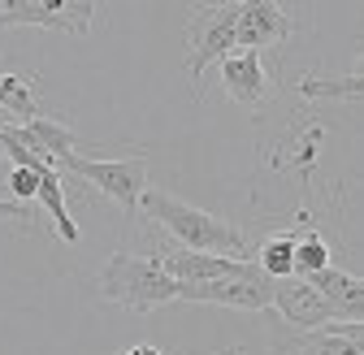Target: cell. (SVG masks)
I'll use <instances>...</instances> for the list:
<instances>
[{
	"mask_svg": "<svg viewBox=\"0 0 364 355\" xmlns=\"http://www.w3.org/2000/svg\"><path fill=\"white\" fill-rule=\"evenodd\" d=\"M239 9L243 0H225V5H208L187 22V74L196 82H204L208 65H221L230 53H239Z\"/></svg>",
	"mask_w": 364,
	"mask_h": 355,
	"instance_id": "obj_3",
	"label": "cell"
},
{
	"mask_svg": "<svg viewBox=\"0 0 364 355\" xmlns=\"http://www.w3.org/2000/svg\"><path fill=\"white\" fill-rule=\"evenodd\" d=\"M217 70H221V87H225V96H230L235 104H243V109H260V104L273 96V82H269L264 57H260V53H252V48L230 53Z\"/></svg>",
	"mask_w": 364,
	"mask_h": 355,
	"instance_id": "obj_8",
	"label": "cell"
},
{
	"mask_svg": "<svg viewBox=\"0 0 364 355\" xmlns=\"http://www.w3.org/2000/svg\"><path fill=\"white\" fill-rule=\"evenodd\" d=\"M321 269H330V243L316 230L295 234V278H316Z\"/></svg>",
	"mask_w": 364,
	"mask_h": 355,
	"instance_id": "obj_16",
	"label": "cell"
},
{
	"mask_svg": "<svg viewBox=\"0 0 364 355\" xmlns=\"http://www.w3.org/2000/svg\"><path fill=\"white\" fill-rule=\"evenodd\" d=\"M299 92L308 100H351V96H364V70L360 74H343V78H299Z\"/></svg>",
	"mask_w": 364,
	"mask_h": 355,
	"instance_id": "obj_14",
	"label": "cell"
},
{
	"mask_svg": "<svg viewBox=\"0 0 364 355\" xmlns=\"http://www.w3.org/2000/svg\"><path fill=\"white\" fill-rule=\"evenodd\" d=\"M273 312H282V321L299 334H316L326 325H338V307L308 278H282L278 290H273Z\"/></svg>",
	"mask_w": 364,
	"mask_h": 355,
	"instance_id": "obj_7",
	"label": "cell"
},
{
	"mask_svg": "<svg viewBox=\"0 0 364 355\" xmlns=\"http://www.w3.org/2000/svg\"><path fill=\"white\" fill-rule=\"evenodd\" d=\"M100 295L109 303L130 307V312H156L165 303H182V282L169 278L161 256L113 251L100 269Z\"/></svg>",
	"mask_w": 364,
	"mask_h": 355,
	"instance_id": "obj_2",
	"label": "cell"
},
{
	"mask_svg": "<svg viewBox=\"0 0 364 355\" xmlns=\"http://www.w3.org/2000/svg\"><path fill=\"white\" fill-rule=\"evenodd\" d=\"M256 264H260V269H264L273 282L295 278V234H273V239H264Z\"/></svg>",
	"mask_w": 364,
	"mask_h": 355,
	"instance_id": "obj_15",
	"label": "cell"
},
{
	"mask_svg": "<svg viewBox=\"0 0 364 355\" xmlns=\"http://www.w3.org/2000/svg\"><path fill=\"white\" fill-rule=\"evenodd\" d=\"M57 173H74L82 182H91L100 195H109L113 204L126 208V217L139 212V200L148 191V156H117V160H91V156H61Z\"/></svg>",
	"mask_w": 364,
	"mask_h": 355,
	"instance_id": "obj_4",
	"label": "cell"
},
{
	"mask_svg": "<svg viewBox=\"0 0 364 355\" xmlns=\"http://www.w3.org/2000/svg\"><path fill=\"white\" fill-rule=\"evenodd\" d=\"M273 282L264 269L252 278H217V282H187L182 303H217V307H239V312H269L273 307Z\"/></svg>",
	"mask_w": 364,
	"mask_h": 355,
	"instance_id": "obj_6",
	"label": "cell"
},
{
	"mask_svg": "<svg viewBox=\"0 0 364 355\" xmlns=\"http://www.w3.org/2000/svg\"><path fill=\"white\" fill-rule=\"evenodd\" d=\"M0 109L14 113L18 121H35L39 117V92H35V82H26L18 74H0Z\"/></svg>",
	"mask_w": 364,
	"mask_h": 355,
	"instance_id": "obj_13",
	"label": "cell"
},
{
	"mask_svg": "<svg viewBox=\"0 0 364 355\" xmlns=\"http://www.w3.org/2000/svg\"><path fill=\"white\" fill-rule=\"evenodd\" d=\"M161 264L169 269V278H178L182 286H187V282H217V278H252V273H260V264H252V260L208 256V251H187V247L161 251Z\"/></svg>",
	"mask_w": 364,
	"mask_h": 355,
	"instance_id": "obj_9",
	"label": "cell"
},
{
	"mask_svg": "<svg viewBox=\"0 0 364 355\" xmlns=\"http://www.w3.org/2000/svg\"><path fill=\"white\" fill-rule=\"evenodd\" d=\"M91 18H96L91 0H5L0 5V31L39 26L61 35H91Z\"/></svg>",
	"mask_w": 364,
	"mask_h": 355,
	"instance_id": "obj_5",
	"label": "cell"
},
{
	"mask_svg": "<svg viewBox=\"0 0 364 355\" xmlns=\"http://www.w3.org/2000/svg\"><path fill=\"white\" fill-rule=\"evenodd\" d=\"M39 178H43V169H9V195H14V204L18 200H39Z\"/></svg>",
	"mask_w": 364,
	"mask_h": 355,
	"instance_id": "obj_17",
	"label": "cell"
},
{
	"mask_svg": "<svg viewBox=\"0 0 364 355\" xmlns=\"http://www.w3.org/2000/svg\"><path fill=\"white\" fill-rule=\"evenodd\" d=\"M0 156L14 160V169H57L48 152H39V148L22 135V126H18V121H14V126L0 121Z\"/></svg>",
	"mask_w": 364,
	"mask_h": 355,
	"instance_id": "obj_12",
	"label": "cell"
},
{
	"mask_svg": "<svg viewBox=\"0 0 364 355\" xmlns=\"http://www.w3.org/2000/svg\"><path fill=\"white\" fill-rule=\"evenodd\" d=\"M39 204H43V212L53 217L61 243H78V239H82L78 221H74L70 208H65V187H61V173H57V169H43V178H39Z\"/></svg>",
	"mask_w": 364,
	"mask_h": 355,
	"instance_id": "obj_11",
	"label": "cell"
},
{
	"mask_svg": "<svg viewBox=\"0 0 364 355\" xmlns=\"http://www.w3.org/2000/svg\"><path fill=\"white\" fill-rule=\"evenodd\" d=\"M139 208H144V217H152L156 226L187 251L235 256V260H243V251H247V239H243L239 226H230V221H221V217H213V212H204L196 204H182L178 195H169L161 187H148Z\"/></svg>",
	"mask_w": 364,
	"mask_h": 355,
	"instance_id": "obj_1",
	"label": "cell"
},
{
	"mask_svg": "<svg viewBox=\"0 0 364 355\" xmlns=\"http://www.w3.org/2000/svg\"><path fill=\"white\" fill-rule=\"evenodd\" d=\"M295 35V18L282 9V5H273V0H243V9H239V48H269V43H282Z\"/></svg>",
	"mask_w": 364,
	"mask_h": 355,
	"instance_id": "obj_10",
	"label": "cell"
},
{
	"mask_svg": "<svg viewBox=\"0 0 364 355\" xmlns=\"http://www.w3.org/2000/svg\"><path fill=\"white\" fill-rule=\"evenodd\" d=\"M122 355H161L156 346H130V351H122Z\"/></svg>",
	"mask_w": 364,
	"mask_h": 355,
	"instance_id": "obj_18",
	"label": "cell"
}]
</instances>
